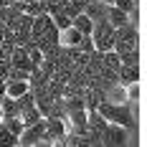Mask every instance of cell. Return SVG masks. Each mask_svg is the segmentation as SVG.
<instances>
[{"label":"cell","mask_w":147,"mask_h":147,"mask_svg":"<svg viewBox=\"0 0 147 147\" xmlns=\"http://www.w3.org/2000/svg\"><path fill=\"white\" fill-rule=\"evenodd\" d=\"M96 112H99L107 122H114V124H122V127H127V129H134V119H132V112H129V102L114 104V102L102 99V102L96 104Z\"/></svg>","instance_id":"1"},{"label":"cell","mask_w":147,"mask_h":147,"mask_svg":"<svg viewBox=\"0 0 147 147\" xmlns=\"http://www.w3.org/2000/svg\"><path fill=\"white\" fill-rule=\"evenodd\" d=\"M91 41H94V48L96 51H109L114 46V26L109 20H99L94 23L91 28Z\"/></svg>","instance_id":"2"},{"label":"cell","mask_w":147,"mask_h":147,"mask_svg":"<svg viewBox=\"0 0 147 147\" xmlns=\"http://www.w3.org/2000/svg\"><path fill=\"white\" fill-rule=\"evenodd\" d=\"M129 140V129L122 127V124H114V122H107L102 132V147H124Z\"/></svg>","instance_id":"3"},{"label":"cell","mask_w":147,"mask_h":147,"mask_svg":"<svg viewBox=\"0 0 147 147\" xmlns=\"http://www.w3.org/2000/svg\"><path fill=\"white\" fill-rule=\"evenodd\" d=\"M43 132H46V117L38 119L36 124L23 127V132H20V137H18V145L20 147H38V145H43Z\"/></svg>","instance_id":"4"},{"label":"cell","mask_w":147,"mask_h":147,"mask_svg":"<svg viewBox=\"0 0 147 147\" xmlns=\"http://www.w3.org/2000/svg\"><path fill=\"white\" fill-rule=\"evenodd\" d=\"M66 134V124L61 117H46V132H43V145H53Z\"/></svg>","instance_id":"5"},{"label":"cell","mask_w":147,"mask_h":147,"mask_svg":"<svg viewBox=\"0 0 147 147\" xmlns=\"http://www.w3.org/2000/svg\"><path fill=\"white\" fill-rule=\"evenodd\" d=\"M107 10H109V3H104V0H89L84 5V15H89L94 23L107 20Z\"/></svg>","instance_id":"6"},{"label":"cell","mask_w":147,"mask_h":147,"mask_svg":"<svg viewBox=\"0 0 147 147\" xmlns=\"http://www.w3.org/2000/svg\"><path fill=\"white\" fill-rule=\"evenodd\" d=\"M81 38H84V36L74 28V26H69V28H63L59 33V46H63V48H76Z\"/></svg>","instance_id":"7"},{"label":"cell","mask_w":147,"mask_h":147,"mask_svg":"<svg viewBox=\"0 0 147 147\" xmlns=\"http://www.w3.org/2000/svg\"><path fill=\"white\" fill-rule=\"evenodd\" d=\"M117 81L122 86H127V84H132V81H140V66H119L117 71Z\"/></svg>","instance_id":"8"},{"label":"cell","mask_w":147,"mask_h":147,"mask_svg":"<svg viewBox=\"0 0 147 147\" xmlns=\"http://www.w3.org/2000/svg\"><path fill=\"white\" fill-rule=\"evenodd\" d=\"M104 99H107V102H114V104L129 102V99H127V89L122 86V84H112V86L104 91Z\"/></svg>","instance_id":"9"},{"label":"cell","mask_w":147,"mask_h":147,"mask_svg":"<svg viewBox=\"0 0 147 147\" xmlns=\"http://www.w3.org/2000/svg\"><path fill=\"white\" fill-rule=\"evenodd\" d=\"M71 26H74L76 30H79L81 36H91V28H94V20H91L89 15L79 13L76 18H71Z\"/></svg>","instance_id":"10"},{"label":"cell","mask_w":147,"mask_h":147,"mask_svg":"<svg viewBox=\"0 0 147 147\" xmlns=\"http://www.w3.org/2000/svg\"><path fill=\"white\" fill-rule=\"evenodd\" d=\"M107 20H109L114 28H119V26L129 23V15L124 13V10H119L117 5H109V10H107Z\"/></svg>","instance_id":"11"},{"label":"cell","mask_w":147,"mask_h":147,"mask_svg":"<svg viewBox=\"0 0 147 147\" xmlns=\"http://www.w3.org/2000/svg\"><path fill=\"white\" fill-rule=\"evenodd\" d=\"M28 81H18V79H10V81H5V94L8 96H13V99H18L20 94H26L28 91Z\"/></svg>","instance_id":"12"},{"label":"cell","mask_w":147,"mask_h":147,"mask_svg":"<svg viewBox=\"0 0 147 147\" xmlns=\"http://www.w3.org/2000/svg\"><path fill=\"white\" fill-rule=\"evenodd\" d=\"M18 117H20V122L28 127V124H36L38 119H43V114L38 112V107H36V104H30V107H26V109H20V114H18Z\"/></svg>","instance_id":"13"},{"label":"cell","mask_w":147,"mask_h":147,"mask_svg":"<svg viewBox=\"0 0 147 147\" xmlns=\"http://www.w3.org/2000/svg\"><path fill=\"white\" fill-rule=\"evenodd\" d=\"M0 109H3V117H18V102H15L13 96H8V94H3L0 96Z\"/></svg>","instance_id":"14"},{"label":"cell","mask_w":147,"mask_h":147,"mask_svg":"<svg viewBox=\"0 0 147 147\" xmlns=\"http://www.w3.org/2000/svg\"><path fill=\"white\" fill-rule=\"evenodd\" d=\"M0 147H18V134H13L0 122Z\"/></svg>","instance_id":"15"},{"label":"cell","mask_w":147,"mask_h":147,"mask_svg":"<svg viewBox=\"0 0 147 147\" xmlns=\"http://www.w3.org/2000/svg\"><path fill=\"white\" fill-rule=\"evenodd\" d=\"M23 13H28V15H41L46 13V3L43 0H28V3H23Z\"/></svg>","instance_id":"16"},{"label":"cell","mask_w":147,"mask_h":147,"mask_svg":"<svg viewBox=\"0 0 147 147\" xmlns=\"http://www.w3.org/2000/svg\"><path fill=\"white\" fill-rule=\"evenodd\" d=\"M0 122H3V124H5V127H8L13 134H18V137H20L23 127H26V124L20 122V117H0Z\"/></svg>","instance_id":"17"},{"label":"cell","mask_w":147,"mask_h":147,"mask_svg":"<svg viewBox=\"0 0 147 147\" xmlns=\"http://www.w3.org/2000/svg\"><path fill=\"white\" fill-rule=\"evenodd\" d=\"M119 61L124 66H140V48H132L127 53H119Z\"/></svg>","instance_id":"18"},{"label":"cell","mask_w":147,"mask_h":147,"mask_svg":"<svg viewBox=\"0 0 147 147\" xmlns=\"http://www.w3.org/2000/svg\"><path fill=\"white\" fill-rule=\"evenodd\" d=\"M124 89H127V99H129V102L142 96V84H140V81H132V84H127Z\"/></svg>","instance_id":"19"},{"label":"cell","mask_w":147,"mask_h":147,"mask_svg":"<svg viewBox=\"0 0 147 147\" xmlns=\"http://www.w3.org/2000/svg\"><path fill=\"white\" fill-rule=\"evenodd\" d=\"M51 18H53V26H56L59 30H63V28H69V26H71V18H69V15H63V13H53Z\"/></svg>","instance_id":"20"},{"label":"cell","mask_w":147,"mask_h":147,"mask_svg":"<svg viewBox=\"0 0 147 147\" xmlns=\"http://www.w3.org/2000/svg\"><path fill=\"white\" fill-rule=\"evenodd\" d=\"M10 3H13V0H0V5H10Z\"/></svg>","instance_id":"21"},{"label":"cell","mask_w":147,"mask_h":147,"mask_svg":"<svg viewBox=\"0 0 147 147\" xmlns=\"http://www.w3.org/2000/svg\"><path fill=\"white\" fill-rule=\"evenodd\" d=\"M0 117H3V109H0Z\"/></svg>","instance_id":"22"}]
</instances>
